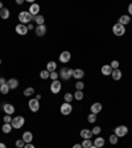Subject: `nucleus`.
I'll use <instances>...</instances> for the list:
<instances>
[{"label":"nucleus","mask_w":132,"mask_h":148,"mask_svg":"<svg viewBox=\"0 0 132 148\" xmlns=\"http://www.w3.org/2000/svg\"><path fill=\"white\" fill-rule=\"evenodd\" d=\"M73 148H83V147H82V145H81V144H78V143H77V144H74V145H73Z\"/></svg>","instance_id":"nucleus-44"},{"label":"nucleus","mask_w":132,"mask_h":148,"mask_svg":"<svg viewBox=\"0 0 132 148\" xmlns=\"http://www.w3.org/2000/svg\"><path fill=\"white\" fill-rule=\"evenodd\" d=\"M28 106H29V110L32 112H37L40 110V102H38L36 98H32L29 99V102H28Z\"/></svg>","instance_id":"nucleus-7"},{"label":"nucleus","mask_w":132,"mask_h":148,"mask_svg":"<svg viewBox=\"0 0 132 148\" xmlns=\"http://www.w3.org/2000/svg\"><path fill=\"white\" fill-rule=\"evenodd\" d=\"M79 135H81V137H83V140L85 139H90V137H93V131L91 130H87V128H83V130H81Z\"/></svg>","instance_id":"nucleus-15"},{"label":"nucleus","mask_w":132,"mask_h":148,"mask_svg":"<svg viewBox=\"0 0 132 148\" xmlns=\"http://www.w3.org/2000/svg\"><path fill=\"white\" fill-rule=\"evenodd\" d=\"M11 122H12L11 115H7V114H5V116H4V123H11Z\"/></svg>","instance_id":"nucleus-40"},{"label":"nucleus","mask_w":132,"mask_h":148,"mask_svg":"<svg viewBox=\"0 0 132 148\" xmlns=\"http://www.w3.org/2000/svg\"><path fill=\"white\" fill-rule=\"evenodd\" d=\"M38 12H40V5L36 4V3H33L32 5H30V8H29V13L34 17V16L38 15Z\"/></svg>","instance_id":"nucleus-17"},{"label":"nucleus","mask_w":132,"mask_h":148,"mask_svg":"<svg viewBox=\"0 0 132 148\" xmlns=\"http://www.w3.org/2000/svg\"><path fill=\"white\" fill-rule=\"evenodd\" d=\"M19 21L20 24L28 25V24H30V21H33V16L29 13V11H21L19 13Z\"/></svg>","instance_id":"nucleus-1"},{"label":"nucleus","mask_w":132,"mask_h":148,"mask_svg":"<svg viewBox=\"0 0 132 148\" xmlns=\"http://www.w3.org/2000/svg\"><path fill=\"white\" fill-rule=\"evenodd\" d=\"M9 16H11V12H9V9H8V8L4 7L3 9H0V17H1L3 20L9 19Z\"/></svg>","instance_id":"nucleus-21"},{"label":"nucleus","mask_w":132,"mask_h":148,"mask_svg":"<svg viewBox=\"0 0 132 148\" xmlns=\"http://www.w3.org/2000/svg\"><path fill=\"white\" fill-rule=\"evenodd\" d=\"M100 72H102V74L103 76H111L112 74V68L110 66V64L108 65H103L102 66V69H100Z\"/></svg>","instance_id":"nucleus-18"},{"label":"nucleus","mask_w":132,"mask_h":148,"mask_svg":"<svg viewBox=\"0 0 132 148\" xmlns=\"http://www.w3.org/2000/svg\"><path fill=\"white\" fill-rule=\"evenodd\" d=\"M73 73H74V69H70V68H62L60 70V77L62 78L64 81H69L70 78L73 77Z\"/></svg>","instance_id":"nucleus-3"},{"label":"nucleus","mask_w":132,"mask_h":148,"mask_svg":"<svg viewBox=\"0 0 132 148\" xmlns=\"http://www.w3.org/2000/svg\"><path fill=\"white\" fill-rule=\"evenodd\" d=\"M0 65H1V60H0Z\"/></svg>","instance_id":"nucleus-50"},{"label":"nucleus","mask_w":132,"mask_h":148,"mask_svg":"<svg viewBox=\"0 0 132 148\" xmlns=\"http://www.w3.org/2000/svg\"><path fill=\"white\" fill-rule=\"evenodd\" d=\"M83 87H85V84H83L82 81H78V82L76 84V90H81V91H82Z\"/></svg>","instance_id":"nucleus-35"},{"label":"nucleus","mask_w":132,"mask_h":148,"mask_svg":"<svg viewBox=\"0 0 132 148\" xmlns=\"http://www.w3.org/2000/svg\"><path fill=\"white\" fill-rule=\"evenodd\" d=\"M0 93L3 95H7L8 93H9V87H8V85H3V86H0Z\"/></svg>","instance_id":"nucleus-32"},{"label":"nucleus","mask_w":132,"mask_h":148,"mask_svg":"<svg viewBox=\"0 0 132 148\" xmlns=\"http://www.w3.org/2000/svg\"><path fill=\"white\" fill-rule=\"evenodd\" d=\"M33 21L37 24V25H44V24H45V17L42 15H37L33 17Z\"/></svg>","instance_id":"nucleus-23"},{"label":"nucleus","mask_w":132,"mask_h":148,"mask_svg":"<svg viewBox=\"0 0 132 148\" xmlns=\"http://www.w3.org/2000/svg\"><path fill=\"white\" fill-rule=\"evenodd\" d=\"M110 66L112 68V70H115V69H119V61L118 60H114L111 64H110Z\"/></svg>","instance_id":"nucleus-36"},{"label":"nucleus","mask_w":132,"mask_h":148,"mask_svg":"<svg viewBox=\"0 0 132 148\" xmlns=\"http://www.w3.org/2000/svg\"><path fill=\"white\" fill-rule=\"evenodd\" d=\"M15 30H16V33L17 34H20V36H25L26 33H28V27L26 25H24V24H17L16 25V28H15Z\"/></svg>","instance_id":"nucleus-9"},{"label":"nucleus","mask_w":132,"mask_h":148,"mask_svg":"<svg viewBox=\"0 0 132 148\" xmlns=\"http://www.w3.org/2000/svg\"><path fill=\"white\" fill-rule=\"evenodd\" d=\"M26 27H28V29H33V25H32V24H28V25H26Z\"/></svg>","instance_id":"nucleus-45"},{"label":"nucleus","mask_w":132,"mask_h":148,"mask_svg":"<svg viewBox=\"0 0 132 148\" xmlns=\"http://www.w3.org/2000/svg\"><path fill=\"white\" fill-rule=\"evenodd\" d=\"M7 85H8V87H9V90H13V89L19 87V81L16 80V78H11V80L7 81Z\"/></svg>","instance_id":"nucleus-16"},{"label":"nucleus","mask_w":132,"mask_h":148,"mask_svg":"<svg viewBox=\"0 0 132 148\" xmlns=\"http://www.w3.org/2000/svg\"><path fill=\"white\" fill-rule=\"evenodd\" d=\"M24 148H36V147H34V145L32 144V143H28V144L24 145Z\"/></svg>","instance_id":"nucleus-42"},{"label":"nucleus","mask_w":132,"mask_h":148,"mask_svg":"<svg viewBox=\"0 0 132 148\" xmlns=\"http://www.w3.org/2000/svg\"><path fill=\"white\" fill-rule=\"evenodd\" d=\"M81 145H82L83 148H90L91 145H93V141H91L90 139H85V140L82 141V144H81Z\"/></svg>","instance_id":"nucleus-33"},{"label":"nucleus","mask_w":132,"mask_h":148,"mask_svg":"<svg viewBox=\"0 0 132 148\" xmlns=\"http://www.w3.org/2000/svg\"><path fill=\"white\" fill-rule=\"evenodd\" d=\"M34 95V89L33 87H26L24 90V97H32Z\"/></svg>","instance_id":"nucleus-29"},{"label":"nucleus","mask_w":132,"mask_h":148,"mask_svg":"<svg viewBox=\"0 0 132 148\" xmlns=\"http://www.w3.org/2000/svg\"><path fill=\"white\" fill-rule=\"evenodd\" d=\"M102 103H99V102H97V103H93L91 105V107H90V111H91V114H95V115H98L100 111H102Z\"/></svg>","instance_id":"nucleus-11"},{"label":"nucleus","mask_w":132,"mask_h":148,"mask_svg":"<svg viewBox=\"0 0 132 148\" xmlns=\"http://www.w3.org/2000/svg\"><path fill=\"white\" fill-rule=\"evenodd\" d=\"M15 110H16L15 106H13V105H9V103H5L3 106V111L7 115H13L15 114Z\"/></svg>","instance_id":"nucleus-12"},{"label":"nucleus","mask_w":132,"mask_h":148,"mask_svg":"<svg viewBox=\"0 0 132 148\" xmlns=\"http://www.w3.org/2000/svg\"><path fill=\"white\" fill-rule=\"evenodd\" d=\"M111 77H112L114 81H119L121 78V72L120 69H115V70H112V74H111Z\"/></svg>","instance_id":"nucleus-25"},{"label":"nucleus","mask_w":132,"mask_h":148,"mask_svg":"<svg viewBox=\"0 0 132 148\" xmlns=\"http://www.w3.org/2000/svg\"><path fill=\"white\" fill-rule=\"evenodd\" d=\"M64 99H65V102L66 103H72L73 99H74V97H73V94H70V93H65Z\"/></svg>","instance_id":"nucleus-30"},{"label":"nucleus","mask_w":132,"mask_h":148,"mask_svg":"<svg viewBox=\"0 0 132 148\" xmlns=\"http://www.w3.org/2000/svg\"><path fill=\"white\" fill-rule=\"evenodd\" d=\"M73 97H74L76 101H82L83 97H85V94H83V91H81V90H76V93L73 94Z\"/></svg>","instance_id":"nucleus-26"},{"label":"nucleus","mask_w":132,"mask_h":148,"mask_svg":"<svg viewBox=\"0 0 132 148\" xmlns=\"http://www.w3.org/2000/svg\"><path fill=\"white\" fill-rule=\"evenodd\" d=\"M21 139L24 140V143H25V144H28V143H32V140H33V134L30 132V131H25V132L23 134Z\"/></svg>","instance_id":"nucleus-13"},{"label":"nucleus","mask_w":132,"mask_h":148,"mask_svg":"<svg viewBox=\"0 0 132 148\" xmlns=\"http://www.w3.org/2000/svg\"><path fill=\"white\" fill-rule=\"evenodd\" d=\"M60 111H61V114L65 115V116H68V115L72 114V111H73V106H72V103H62L60 107Z\"/></svg>","instance_id":"nucleus-5"},{"label":"nucleus","mask_w":132,"mask_h":148,"mask_svg":"<svg viewBox=\"0 0 132 148\" xmlns=\"http://www.w3.org/2000/svg\"><path fill=\"white\" fill-rule=\"evenodd\" d=\"M34 32H36V34H37L38 37H42V36H45V34H46V27H45V24H44V25H37Z\"/></svg>","instance_id":"nucleus-14"},{"label":"nucleus","mask_w":132,"mask_h":148,"mask_svg":"<svg viewBox=\"0 0 132 148\" xmlns=\"http://www.w3.org/2000/svg\"><path fill=\"white\" fill-rule=\"evenodd\" d=\"M7 84V80L4 78V77H0V86H3V85Z\"/></svg>","instance_id":"nucleus-41"},{"label":"nucleus","mask_w":132,"mask_h":148,"mask_svg":"<svg viewBox=\"0 0 132 148\" xmlns=\"http://www.w3.org/2000/svg\"><path fill=\"white\" fill-rule=\"evenodd\" d=\"M0 148H7V145L4 144V143H0Z\"/></svg>","instance_id":"nucleus-47"},{"label":"nucleus","mask_w":132,"mask_h":148,"mask_svg":"<svg viewBox=\"0 0 132 148\" xmlns=\"http://www.w3.org/2000/svg\"><path fill=\"white\" fill-rule=\"evenodd\" d=\"M90 148H98V147H95V145L93 144V145H91V147H90Z\"/></svg>","instance_id":"nucleus-49"},{"label":"nucleus","mask_w":132,"mask_h":148,"mask_svg":"<svg viewBox=\"0 0 132 148\" xmlns=\"http://www.w3.org/2000/svg\"><path fill=\"white\" fill-rule=\"evenodd\" d=\"M73 77H74L76 80L81 81L83 77H85V72H83L82 69H76V70H74V73H73Z\"/></svg>","instance_id":"nucleus-19"},{"label":"nucleus","mask_w":132,"mask_h":148,"mask_svg":"<svg viewBox=\"0 0 132 148\" xmlns=\"http://www.w3.org/2000/svg\"><path fill=\"white\" fill-rule=\"evenodd\" d=\"M91 131H93V135H99V134H100V131H102V128L98 126V127H94Z\"/></svg>","instance_id":"nucleus-39"},{"label":"nucleus","mask_w":132,"mask_h":148,"mask_svg":"<svg viewBox=\"0 0 132 148\" xmlns=\"http://www.w3.org/2000/svg\"><path fill=\"white\" fill-rule=\"evenodd\" d=\"M56 69H57V64L54 62V61H49V62L46 64V70H48L49 73L56 72Z\"/></svg>","instance_id":"nucleus-24"},{"label":"nucleus","mask_w":132,"mask_h":148,"mask_svg":"<svg viewBox=\"0 0 132 148\" xmlns=\"http://www.w3.org/2000/svg\"><path fill=\"white\" fill-rule=\"evenodd\" d=\"M114 134H115L118 137H123L128 134V127H127V126H118V127H115Z\"/></svg>","instance_id":"nucleus-4"},{"label":"nucleus","mask_w":132,"mask_h":148,"mask_svg":"<svg viewBox=\"0 0 132 148\" xmlns=\"http://www.w3.org/2000/svg\"><path fill=\"white\" fill-rule=\"evenodd\" d=\"M93 144L95 145V147H98V148H102L103 145L106 144V140L104 139H103V137H95V140H94V143H93Z\"/></svg>","instance_id":"nucleus-22"},{"label":"nucleus","mask_w":132,"mask_h":148,"mask_svg":"<svg viewBox=\"0 0 132 148\" xmlns=\"http://www.w3.org/2000/svg\"><path fill=\"white\" fill-rule=\"evenodd\" d=\"M58 77H60V74H58V73H57V72H53V73H50V77H49V78H50L52 81H57V80H58Z\"/></svg>","instance_id":"nucleus-38"},{"label":"nucleus","mask_w":132,"mask_h":148,"mask_svg":"<svg viewBox=\"0 0 132 148\" xmlns=\"http://www.w3.org/2000/svg\"><path fill=\"white\" fill-rule=\"evenodd\" d=\"M70 58H72V53L68 52V50H65V52H62L60 54V62H62V64H68Z\"/></svg>","instance_id":"nucleus-10"},{"label":"nucleus","mask_w":132,"mask_h":148,"mask_svg":"<svg viewBox=\"0 0 132 148\" xmlns=\"http://www.w3.org/2000/svg\"><path fill=\"white\" fill-rule=\"evenodd\" d=\"M50 77V73L48 72V70H41V72H40V78H41V80H48V78H49Z\"/></svg>","instance_id":"nucleus-28"},{"label":"nucleus","mask_w":132,"mask_h":148,"mask_svg":"<svg viewBox=\"0 0 132 148\" xmlns=\"http://www.w3.org/2000/svg\"><path fill=\"white\" fill-rule=\"evenodd\" d=\"M131 23V17H129V15H123L119 17V24H121V25H127V24Z\"/></svg>","instance_id":"nucleus-20"},{"label":"nucleus","mask_w":132,"mask_h":148,"mask_svg":"<svg viewBox=\"0 0 132 148\" xmlns=\"http://www.w3.org/2000/svg\"><path fill=\"white\" fill-rule=\"evenodd\" d=\"M112 32L115 36H123L125 33V27L124 25H121V24L116 23L115 25L112 27Z\"/></svg>","instance_id":"nucleus-6"},{"label":"nucleus","mask_w":132,"mask_h":148,"mask_svg":"<svg viewBox=\"0 0 132 148\" xmlns=\"http://www.w3.org/2000/svg\"><path fill=\"white\" fill-rule=\"evenodd\" d=\"M36 99H37V101H40V99H41V94H37V95H36Z\"/></svg>","instance_id":"nucleus-46"},{"label":"nucleus","mask_w":132,"mask_h":148,"mask_svg":"<svg viewBox=\"0 0 132 148\" xmlns=\"http://www.w3.org/2000/svg\"><path fill=\"white\" fill-rule=\"evenodd\" d=\"M24 124H25V118H24V116H21V115L12 118V122H11L12 128L19 130V128H21V127H24Z\"/></svg>","instance_id":"nucleus-2"},{"label":"nucleus","mask_w":132,"mask_h":148,"mask_svg":"<svg viewBox=\"0 0 132 148\" xmlns=\"http://www.w3.org/2000/svg\"><path fill=\"white\" fill-rule=\"evenodd\" d=\"M61 87H62V84L58 80L52 81V84H50V91H52L53 94H58L61 91Z\"/></svg>","instance_id":"nucleus-8"},{"label":"nucleus","mask_w":132,"mask_h":148,"mask_svg":"<svg viewBox=\"0 0 132 148\" xmlns=\"http://www.w3.org/2000/svg\"><path fill=\"white\" fill-rule=\"evenodd\" d=\"M108 140H110V143H111L112 145H115V144L118 143V141H119V137H118L116 135H115V134H112V135H111V136L108 137Z\"/></svg>","instance_id":"nucleus-31"},{"label":"nucleus","mask_w":132,"mask_h":148,"mask_svg":"<svg viewBox=\"0 0 132 148\" xmlns=\"http://www.w3.org/2000/svg\"><path fill=\"white\" fill-rule=\"evenodd\" d=\"M16 147L17 148H24V145H25V143H24L23 139H19V140H16Z\"/></svg>","instance_id":"nucleus-37"},{"label":"nucleus","mask_w":132,"mask_h":148,"mask_svg":"<svg viewBox=\"0 0 132 148\" xmlns=\"http://www.w3.org/2000/svg\"><path fill=\"white\" fill-rule=\"evenodd\" d=\"M3 8H4V7H3V3L0 1V9H3Z\"/></svg>","instance_id":"nucleus-48"},{"label":"nucleus","mask_w":132,"mask_h":148,"mask_svg":"<svg viewBox=\"0 0 132 148\" xmlns=\"http://www.w3.org/2000/svg\"><path fill=\"white\" fill-rule=\"evenodd\" d=\"M128 13H129V15L132 16V3H131V4H129V5H128Z\"/></svg>","instance_id":"nucleus-43"},{"label":"nucleus","mask_w":132,"mask_h":148,"mask_svg":"<svg viewBox=\"0 0 132 148\" xmlns=\"http://www.w3.org/2000/svg\"><path fill=\"white\" fill-rule=\"evenodd\" d=\"M87 122H89V123H95V122H97V115L90 112V114L87 115Z\"/></svg>","instance_id":"nucleus-34"},{"label":"nucleus","mask_w":132,"mask_h":148,"mask_svg":"<svg viewBox=\"0 0 132 148\" xmlns=\"http://www.w3.org/2000/svg\"><path fill=\"white\" fill-rule=\"evenodd\" d=\"M1 131H3L4 134H9L12 131V126L11 123H4L3 127H1Z\"/></svg>","instance_id":"nucleus-27"}]
</instances>
